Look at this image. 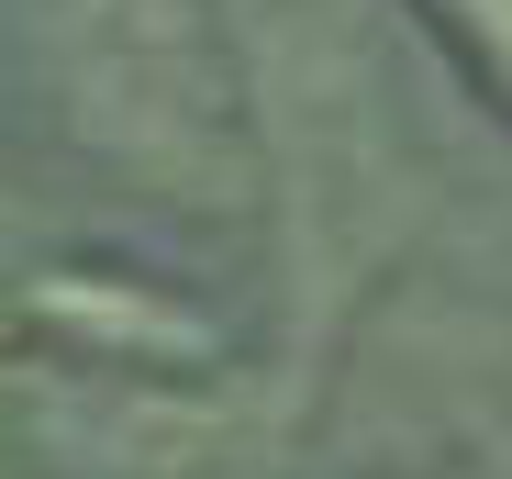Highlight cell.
Returning <instances> with one entry per match:
<instances>
[{"label": "cell", "mask_w": 512, "mask_h": 479, "mask_svg": "<svg viewBox=\"0 0 512 479\" xmlns=\"http://www.w3.org/2000/svg\"><path fill=\"white\" fill-rule=\"evenodd\" d=\"M67 134L179 212L245 201V90L201 0H34Z\"/></svg>", "instance_id": "obj_1"}, {"label": "cell", "mask_w": 512, "mask_h": 479, "mask_svg": "<svg viewBox=\"0 0 512 479\" xmlns=\"http://www.w3.org/2000/svg\"><path fill=\"white\" fill-rule=\"evenodd\" d=\"M435 12V34L468 56V78L501 101V123H512V0H423Z\"/></svg>", "instance_id": "obj_2"}]
</instances>
